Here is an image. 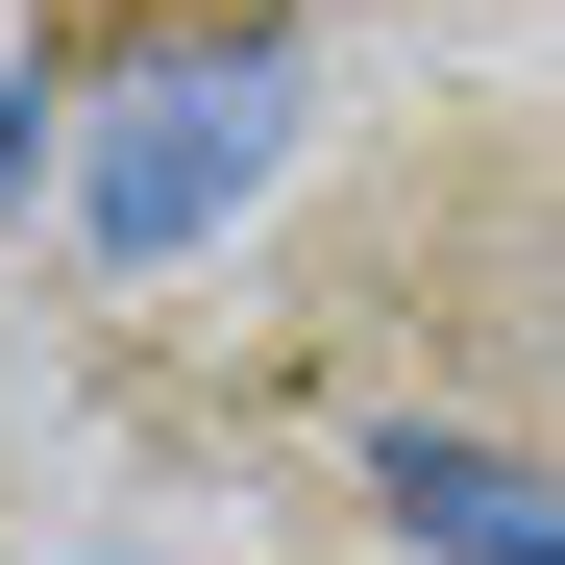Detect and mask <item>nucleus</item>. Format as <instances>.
Returning a JSON list of instances; mask_svg holds the SVG:
<instances>
[{
  "label": "nucleus",
  "mask_w": 565,
  "mask_h": 565,
  "mask_svg": "<svg viewBox=\"0 0 565 565\" xmlns=\"http://www.w3.org/2000/svg\"><path fill=\"white\" fill-rule=\"evenodd\" d=\"M270 124H296V74H270V50H172V74H124V99H99V172H74V222H99L124 270H172L198 222H246Z\"/></svg>",
  "instance_id": "obj_1"
},
{
  "label": "nucleus",
  "mask_w": 565,
  "mask_h": 565,
  "mask_svg": "<svg viewBox=\"0 0 565 565\" xmlns=\"http://www.w3.org/2000/svg\"><path fill=\"white\" fill-rule=\"evenodd\" d=\"M369 492H394L418 541H467V565H565V492H541V467H492V443H443V418L369 443Z\"/></svg>",
  "instance_id": "obj_2"
},
{
  "label": "nucleus",
  "mask_w": 565,
  "mask_h": 565,
  "mask_svg": "<svg viewBox=\"0 0 565 565\" xmlns=\"http://www.w3.org/2000/svg\"><path fill=\"white\" fill-rule=\"evenodd\" d=\"M25 148H50V124H25V74H0V198H25Z\"/></svg>",
  "instance_id": "obj_3"
}]
</instances>
